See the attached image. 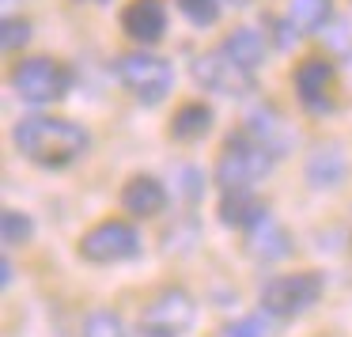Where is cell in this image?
<instances>
[{"instance_id":"1","label":"cell","mask_w":352,"mask_h":337,"mask_svg":"<svg viewBox=\"0 0 352 337\" xmlns=\"http://www.w3.org/2000/svg\"><path fill=\"white\" fill-rule=\"evenodd\" d=\"M16 144L27 160L42 167H69L91 148V140L76 122L65 118H27L16 129Z\"/></svg>"},{"instance_id":"2","label":"cell","mask_w":352,"mask_h":337,"mask_svg":"<svg viewBox=\"0 0 352 337\" xmlns=\"http://www.w3.org/2000/svg\"><path fill=\"white\" fill-rule=\"evenodd\" d=\"M276 155L265 144L250 137V133H235L223 144L220 160H216V186L223 193H239V190H254L261 178H269Z\"/></svg>"},{"instance_id":"3","label":"cell","mask_w":352,"mask_h":337,"mask_svg":"<svg viewBox=\"0 0 352 337\" xmlns=\"http://www.w3.org/2000/svg\"><path fill=\"white\" fill-rule=\"evenodd\" d=\"M193 318H197V307H193L190 292L163 288L140 314L137 337H182L193 326Z\"/></svg>"},{"instance_id":"4","label":"cell","mask_w":352,"mask_h":337,"mask_svg":"<svg viewBox=\"0 0 352 337\" xmlns=\"http://www.w3.org/2000/svg\"><path fill=\"white\" fill-rule=\"evenodd\" d=\"M318 296H322L318 273H284L261 284V307H265V314H276V318L303 314L311 303H318Z\"/></svg>"},{"instance_id":"5","label":"cell","mask_w":352,"mask_h":337,"mask_svg":"<svg viewBox=\"0 0 352 337\" xmlns=\"http://www.w3.org/2000/svg\"><path fill=\"white\" fill-rule=\"evenodd\" d=\"M140 254V235L133 224L125 220H102L80 239V258L95 261V265H114V261H129Z\"/></svg>"},{"instance_id":"6","label":"cell","mask_w":352,"mask_h":337,"mask_svg":"<svg viewBox=\"0 0 352 337\" xmlns=\"http://www.w3.org/2000/svg\"><path fill=\"white\" fill-rule=\"evenodd\" d=\"M12 87L27 102H57L69 91V72H65V65L50 61V57H27L12 72Z\"/></svg>"},{"instance_id":"7","label":"cell","mask_w":352,"mask_h":337,"mask_svg":"<svg viewBox=\"0 0 352 337\" xmlns=\"http://www.w3.org/2000/svg\"><path fill=\"white\" fill-rule=\"evenodd\" d=\"M118 76L140 102H160L170 91V65L155 54H125L118 61Z\"/></svg>"},{"instance_id":"8","label":"cell","mask_w":352,"mask_h":337,"mask_svg":"<svg viewBox=\"0 0 352 337\" xmlns=\"http://www.w3.org/2000/svg\"><path fill=\"white\" fill-rule=\"evenodd\" d=\"M193 76H197L201 87L208 91H220V95H246L254 87V69H246L243 61L228 54V50H212V54L197 57L193 61Z\"/></svg>"},{"instance_id":"9","label":"cell","mask_w":352,"mask_h":337,"mask_svg":"<svg viewBox=\"0 0 352 337\" xmlns=\"http://www.w3.org/2000/svg\"><path fill=\"white\" fill-rule=\"evenodd\" d=\"M122 27L133 42H160L167 31V12L163 0H129V8L122 12Z\"/></svg>"},{"instance_id":"10","label":"cell","mask_w":352,"mask_h":337,"mask_svg":"<svg viewBox=\"0 0 352 337\" xmlns=\"http://www.w3.org/2000/svg\"><path fill=\"white\" fill-rule=\"evenodd\" d=\"M292 84H296L299 99H303L307 107L322 110L329 102V87H333V65L322 61V57H307V61H299V69L292 72Z\"/></svg>"},{"instance_id":"11","label":"cell","mask_w":352,"mask_h":337,"mask_svg":"<svg viewBox=\"0 0 352 337\" xmlns=\"http://www.w3.org/2000/svg\"><path fill=\"white\" fill-rule=\"evenodd\" d=\"M122 208L133 216H140V220L160 216L163 208H167V190H163V182H155V178L137 175V178H129L125 190H122Z\"/></svg>"},{"instance_id":"12","label":"cell","mask_w":352,"mask_h":337,"mask_svg":"<svg viewBox=\"0 0 352 337\" xmlns=\"http://www.w3.org/2000/svg\"><path fill=\"white\" fill-rule=\"evenodd\" d=\"M246 250H250L254 258H261V261H276V258H284V254L292 250V239L273 216H265V220H258L250 231H246Z\"/></svg>"},{"instance_id":"13","label":"cell","mask_w":352,"mask_h":337,"mask_svg":"<svg viewBox=\"0 0 352 337\" xmlns=\"http://www.w3.org/2000/svg\"><path fill=\"white\" fill-rule=\"evenodd\" d=\"M269 216V208L261 205L258 197H254L250 190H239V193H223V201H220V220L228 224V228H243V231H250L258 220H265Z\"/></svg>"},{"instance_id":"14","label":"cell","mask_w":352,"mask_h":337,"mask_svg":"<svg viewBox=\"0 0 352 337\" xmlns=\"http://www.w3.org/2000/svg\"><path fill=\"white\" fill-rule=\"evenodd\" d=\"M250 133L258 144H265L273 155H284L288 152V144H292V133H288V125H284V118L276 114V110H254L250 114Z\"/></svg>"},{"instance_id":"15","label":"cell","mask_w":352,"mask_h":337,"mask_svg":"<svg viewBox=\"0 0 352 337\" xmlns=\"http://www.w3.org/2000/svg\"><path fill=\"white\" fill-rule=\"evenodd\" d=\"M344 171H349V160L341 155V148H326L322 144L318 152L311 155V163H307V178H311L314 186H337L344 178Z\"/></svg>"},{"instance_id":"16","label":"cell","mask_w":352,"mask_h":337,"mask_svg":"<svg viewBox=\"0 0 352 337\" xmlns=\"http://www.w3.org/2000/svg\"><path fill=\"white\" fill-rule=\"evenodd\" d=\"M208 129H212V110L205 102H186V107H178L175 122H170V137L175 140H197Z\"/></svg>"},{"instance_id":"17","label":"cell","mask_w":352,"mask_h":337,"mask_svg":"<svg viewBox=\"0 0 352 337\" xmlns=\"http://www.w3.org/2000/svg\"><path fill=\"white\" fill-rule=\"evenodd\" d=\"M223 50H228L235 61H243L246 69H258L261 57H265V39H261L254 27H239V31L228 34V42H223Z\"/></svg>"},{"instance_id":"18","label":"cell","mask_w":352,"mask_h":337,"mask_svg":"<svg viewBox=\"0 0 352 337\" xmlns=\"http://www.w3.org/2000/svg\"><path fill=\"white\" fill-rule=\"evenodd\" d=\"M326 19H329V0H292V8H288L292 31L311 34V31H318Z\"/></svg>"},{"instance_id":"19","label":"cell","mask_w":352,"mask_h":337,"mask_svg":"<svg viewBox=\"0 0 352 337\" xmlns=\"http://www.w3.org/2000/svg\"><path fill=\"white\" fill-rule=\"evenodd\" d=\"M84 337H129V334H125L118 314L95 311V314H87V322H84Z\"/></svg>"},{"instance_id":"20","label":"cell","mask_w":352,"mask_h":337,"mask_svg":"<svg viewBox=\"0 0 352 337\" xmlns=\"http://www.w3.org/2000/svg\"><path fill=\"white\" fill-rule=\"evenodd\" d=\"M31 235H34V224L27 220L23 213L8 208V213H4V243H8V246H23Z\"/></svg>"},{"instance_id":"21","label":"cell","mask_w":352,"mask_h":337,"mask_svg":"<svg viewBox=\"0 0 352 337\" xmlns=\"http://www.w3.org/2000/svg\"><path fill=\"white\" fill-rule=\"evenodd\" d=\"M178 8H182L193 23L208 27V23H216V16H220V0H178Z\"/></svg>"},{"instance_id":"22","label":"cell","mask_w":352,"mask_h":337,"mask_svg":"<svg viewBox=\"0 0 352 337\" xmlns=\"http://www.w3.org/2000/svg\"><path fill=\"white\" fill-rule=\"evenodd\" d=\"M273 334V322L265 318V314H250V318L235 322V326L228 329V337H269Z\"/></svg>"},{"instance_id":"23","label":"cell","mask_w":352,"mask_h":337,"mask_svg":"<svg viewBox=\"0 0 352 337\" xmlns=\"http://www.w3.org/2000/svg\"><path fill=\"white\" fill-rule=\"evenodd\" d=\"M31 39V23H27V19H8V23H4V46L8 50H16L19 42H27Z\"/></svg>"},{"instance_id":"24","label":"cell","mask_w":352,"mask_h":337,"mask_svg":"<svg viewBox=\"0 0 352 337\" xmlns=\"http://www.w3.org/2000/svg\"><path fill=\"white\" fill-rule=\"evenodd\" d=\"M231 4H250V0H231Z\"/></svg>"}]
</instances>
